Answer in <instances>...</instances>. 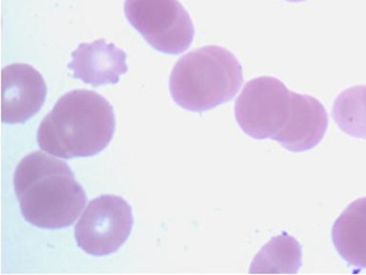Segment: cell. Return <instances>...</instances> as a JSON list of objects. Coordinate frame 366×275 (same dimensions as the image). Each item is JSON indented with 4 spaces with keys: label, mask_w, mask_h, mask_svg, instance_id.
Here are the masks:
<instances>
[{
    "label": "cell",
    "mask_w": 366,
    "mask_h": 275,
    "mask_svg": "<svg viewBox=\"0 0 366 275\" xmlns=\"http://www.w3.org/2000/svg\"><path fill=\"white\" fill-rule=\"evenodd\" d=\"M132 208L122 197L102 195L88 204L75 226L77 246L89 255L117 252L132 233Z\"/></svg>",
    "instance_id": "cell-6"
},
{
    "label": "cell",
    "mask_w": 366,
    "mask_h": 275,
    "mask_svg": "<svg viewBox=\"0 0 366 275\" xmlns=\"http://www.w3.org/2000/svg\"><path fill=\"white\" fill-rule=\"evenodd\" d=\"M286 1H288V2H302V1H305V0H286Z\"/></svg>",
    "instance_id": "cell-13"
},
{
    "label": "cell",
    "mask_w": 366,
    "mask_h": 275,
    "mask_svg": "<svg viewBox=\"0 0 366 275\" xmlns=\"http://www.w3.org/2000/svg\"><path fill=\"white\" fill-rule=\"evenodd\" d=\"M243 83L236 56L217 45L189 51L178 60L169 79L176 104L195 113L209 111L234 98Z\"/></svg>",
    "instance_id": "cell-3"
},
{
    "label": "cell",
    "mask_w": 366,
    "mask_h": 275,
    "mask_svg": "<svg viewBox=\"0 0 366 275\" xmlns=\"http://www.w3.org/2000/svg\"><path fill=\"white\" fill-rule=\"evenodd\" d=\"M47 87L30 64H13L1 70V121L16 124L34 117L44 104Z\"/></svg>",
    "instance_id": "cell-7"
},
{
    "label": "cell",
    "mask_w": 366,
    "mask_h": 275,
    "mask_svg": "<svg viewBox=\"0 0 366 275\" xmlns=\"http://www.w3.org/2000/svg\"><path fill=\"white\" fill-rule=\"evenodd\" d=\"M328 124V114L322 102L307 94L292 92L290 118L274 141L290 151H307L322 141Z\"/></svg>",
    "instance_id": "cell-9"
},
{
    "label": "cell",
    "mask_w": 366,
    "mask_h": 275,
    "mask_svg": "<svg viewBox=\"0 0 366 275\" xmlns=\"http://www.w3.org/2000/svg\"><path fill=\"white\" fill-rule=\"evenodd\" d=\"M332 241L344 261L366 268V197L350 204L335 221Z\"/></svg>",
    "instance_id": "cell-10"
},
{
    "label": "cell",
    "mask_w": 366,
    "mask_h": 275,
    "mask_svg": "<svg viewBox=\"0 0 366 275\" xmlns=\"http://www.w3.org/2000/svg\"><path fill=\"white\" fill-rule=\"evenodd\" d=\"M332 117L342 132L366 139V85L341 92L333 104Z\"/></svg>",
    "instance_id": "cell-12"
},
{
    "label": "cell",
    "mask_w": 366,
    "mask_h": 275,
    "mask_svg": "<svg viewBox=\"0 0 366 275\" xmlns=\"http://www.w3.org/2000/svg\"><path fill=\"white\" fill-rule=\"evenodd\" d=\"M292 96V91L275 77L252 79L234 104V117L241 130L258 141H274L287 124Z\"/></svg>",
    "instance_id": "cell-5"
},
{
    "label": "cell",
    "mask_w": 366,
    "mask_h": 275,
    "mask_svg": "<svg viewBox=\"0 0 366 275\" xmlns=\"http://www.w3.org/2000/svg\"><path fill=\"white\" fill-rule=\"evenodd\" d=\"M72 60L68 68L74 79L99 87L114 85L128 72L127 54L114 43L99 39L92 43H81L71 54Z\"/></svg>",
    "instance_id": "cell-8"
},
{
    "label": "cell",
    "mask_w": 366,
    "mask_h": 275,
    "mask_svg": "<svg viewBox=\"0 0 366 275\" xmlns=\"http://www.w3.org/2000/svg\"><path fill=\"white\" fill-rule=\"evenodd\" d=\"M115 130V113L104 96L92 90H73L45 116L36 139L43 151L57 158H89L109 146Z\"/></svg>",
    "instance_id": "cell-2"
},
{
    "label": "cell",
    "mask_w": 366,
    "mask_h": 275,
    "mask_svg": "<svg viewBox=\"0 0 366 275\" xmlns=\"http://www.w3.org/2000/svg\"><path fill=\"white\" fill-rule=\"evenodd\" d=\"M14 189L24 219L40 229L71 226L87 203L85 190L69 165L41 151L19 163Z\"/></svg>",
    "instance_id": "cell-1"
},
{
    "label": "cell",
    "mask_w": 366,
    "mask_h": 275,
    "mask_svg": "<svg viewBox=\"0 0 366 275\" xmlns=\"http://www.w3.org/2000/svg\"><path fill=\"white\" fill-rule=\"evenodd\" d=\"M124 9L129 23L157 51L179 55L191 46L193 21L178 0H126Z\"/></svg>",
    "instance_id": "cell-4"
},
{
    "label": "cell",
    "mask_w": 366,
    "mask_h": 275,
    "mask_svg": "<svg viewBox=\"0 0 366 275\" xmlns=\"http://www.w3.org/2000/svg\"><path fill=\"white\" fill-rule=\"evenodd\" d=\"M302 266L298 240L283 233L273 237L259 251L249 269L253 274H296Z\"/></svg>",
    "instance_id": "cell-11"
}]
</instances>
